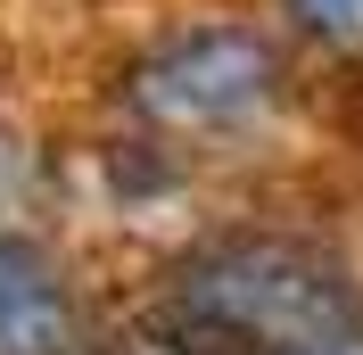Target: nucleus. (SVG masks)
<instances>
[{"label":"nucleus","mask_w":363,"mask_h":355,"mask_svg":"<svg viewBox=\"0 0 363 355\" xmlns=\"http://www.w3.org/2000/svg\"><path fill=\"white\" fill-rule=\"evenodd\" d=\"M157 331L190 355H363V297L297 240H215L182 256Z\"/></svg>","instance_id":"1"},{"label":"nucleus","mask_w":363,"mask_h":355,"mask_svg":"<svg viewBox=\"0 0 363 355\" xmlns=\"http://www.w3.org/2000/svg\"><path fill=\"white\" fill-rule=\"evenodd\" d=\"M281 91V58H272L264 33L248 25H199V33H174L124 75V108L140 124H157L174 141L199 133H240L272 108Z\"/></svg>","instance_id":"2"},{"label":"nucleus","mask_w":363,"mask_h":355,"mask_svg":"<svg viewBox=\"0 0 363 355\" xmlns=\"http://www.w3.org/2000/svg\"><path fill=\"white\" fill-rule=\"evenodd\" d=\"M0 355H74L67 273L25 231H0Z\"/></svg>","instance_id":"3"},{"label":"nucleus","mask_w":363,"mask_h":355,"mask_svg":"<svg viewBox=\"0 0 363 355\" xmlns=\"http://www.w3.org/2000/svg\"><path fill=\"white\" fill-rule=\"evenodd\" d=\"M281 17H297V33L330 50H363V0H281Z\"/></svg>","instance_id":"4"},{"label":"nucleus","mask_w":363,"mask_h":355,"mask_svg":"<svg viewBox=\"0 0 363 355\" xmlns=\"http://www.w3.org/2000/svg\"><path fill=\"white\" fill-rule=\"evenodd\" d=\"M33 190H42V174H33V157H25L17 141H0V231H17V215L33 207Z\"/></svg>","instance_id":"5"},{"label":"nucleus","mask_w":363,"mask_h":355,"mask_svg":"<svg viewBox=\"0 0 363 355\" xmlns=\"http://www.w3.org/2000/svg\"><path fill=\"white\" fill-rule=\"evenodd\" d=\"M133 355H190V347H182V339H174V331H149V339H140V347H133Z\"/></svg>","instance_id":"6"}]
</instances>
